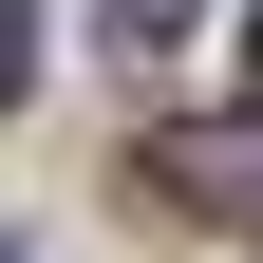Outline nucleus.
Wrapping results in <instances>:
<instances>
[{
	"mask_svg": "<svg viewBox=\"0 0 263 263\" xmlns=\"http://www.w3.org/2000/svg\"><path fill=\"white\" fill-rule=\"evenodd\" d=\"M151 170H170V207H207V226H245V245H263V113H207V132H170Z\"/></svg>",
	"mask_w": 263,
	"mask_h": 263,
	"instance_id": "1",
	"label": "nucleus"
},
{
	"mask_svg": "<svg viewBox=\"0 0 263 263\" xmlns=\"http://www.w3.org/2000/svg\"><path fill=\"white\" fill-rule=\"evenodd\" d=\"M188 19H207V0H113V57H170Z\"/></svg>",
	"mask_w": 263,
	"mask_h": 263,
	"instance_id": "2",
	"label": "nucleus"
},
{
	"mask_svg": "<svg viewBox=\"0 0 263 263\" xmlns=\"http://www.w3.org/2000/svg\"><path fill=\"white\" fill-rule=\"evenodd\" d=\"M19 57H38V38H19V0H0V94H19Z\"/></svg>",
	"mask_w": 263,
	"mask_h": 263,
	"instance_id": "3",
	"label": "nucleus"
}]
</instances>
